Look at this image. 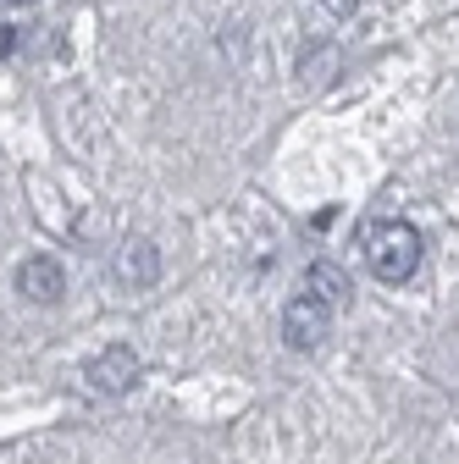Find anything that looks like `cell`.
I'll use <instances>...</instances> for the list:
<instances>
[{"label":"cell","mask_w":459,"mask_h":464,"mask_svg":"<svg viewBox=\"0 0 459 464\" xmlns=\"http://www.w3.org/2000/svg\"><path fill=\"white\" fill-rule=\"evenodd\" d=\"M366 266L376 271V282H410L421 266V232L410 221H376L366 232Z\"/></svg>","instance_id":"1"},{"label":"cell","mask_w":459,"mask_h":464,"mask_svg":"<svg viewBox=\"0 0 459 464\" xmlns=\"http://www.w3.org/2000/svg\"><path fill=\"white\" fill-rule=\"evenodd\" d=\"M327 337H332V310L316 294H299L288 310H282V343H288L294 354H316Z\"/></svg>","instance_id":"2"},{"label":"cell","mask_w":459,"mask_h":464,"mask_svg":"<svg viewBox=\"0 0 459 464\" xmlns=\"http://www.w3.org/2000/svg\"><path fill=\"white\" fill-rule=\"evenodd\" d=\"M89 382H94L100 392H111V398H117V392H128V387L139 382V354H133L128 343H111V348H100V354L89 360Z\"/></svg>","instance_id":"3"},{"label":"cell","mask_w":459,"mask_h":464,"mask_svg":"<svg viewBox=\"0 0 459 464\" xmlns=\"http://www.w3.org/2000/svg\"><path fill=\"white\" fill-rule=\"evenodd\" d=\"M17 287H23V299H34V304H55V299L67 294V271H62V260L34 255V260H23Z\"/></svg>","instance_id":"4"},{"label":"cell","mask_w":459,"mask_h":464,"mask_svg":"<svg viewBox=\"0 0 459 464\" xmlns=\"http://www.w3.org/2000/svg\"><path fill=\"white\" fill-rule=\"evenodd\" d=\"M155 276H161V249L150 238H128L117 249V282L122 287H150Z\"/></svg>","instance_id":"5"},{"label":"cell","mask_w":459,"mask_h":464,"mask_svg":"<svg viewBox=\"0 0 459 464\" xmlns=\"http://www.w3.org/2000/svg\"><path fill=\"white\" fill-rule=\"evenodd\" d=\"M305 294H316L327 310H343V304H349V294H355V287H349V276H343L332 260H316V266L305 271Z\"/></svg>","instance_id":"6"},{"label":"cell","mask_w":459,"mask_h":464,"mask_svg":"<svg viewBox=\"0 0 459 464\" xmlns=\"http://www.w3.org/2000/svg\"><path fill=\"white\" fill-rule=\"evenodd\" d=\"M321 6H327L332 17H355V6H360V0H321Z\"/></svg>","instance_id":"7"},{"label":"cell","mask_w":459,"mask_h":464,"mask_svg":"<svg viewBox=\"0 0 459 464\" xmlns=\"http://www.w3.org/2000/svg\"><path fill=\"white\" fill-rule=\"evenodd\" d=\"M12 50H17V28L0 23V55H12Z\"/></svg>","instance_id":"8"},{"label":"cell","mask_w":459,"mask_h":464,"mask_svg":"<svg viewBox=\"0 0 459 464\" xmlns=\"http://www.w3.org/2000/svg\"><path fill=\"white\" fill-rule=\"evenodd\" d=\"M12 6H34V0H12Z\"/></svg>","instance_id":"9"}]
</instances>
